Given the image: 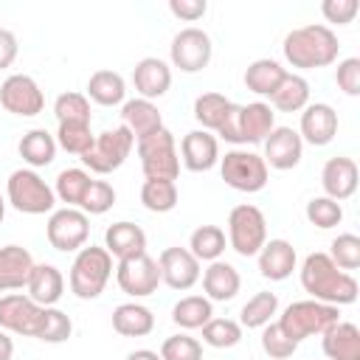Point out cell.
Wrapping results in <instances>:
<instances>
[{"mask_svg":"<svg viewBox=\"0 0 360 360\" xmlns=\"http://www.w3.org/2000/svg\"><path fill=\"white\" fill-rule=\"evenodd\" d=\"M90 101L101 104V107H115V104H124V96H127V82L121 73L115 70H96L90 79H87V93H84Z\"/></svg>","mask_w":360,"mask_h":360,"instance_id":"cell-32","label":"cell"},{"mask_svg":"<svg viewBox=\"0 0 360 360\" xmlns=\"http://www.w3.org/2000/svg\"><path fill=\"white\" fill-rule=\"evenodd\" d=\"M338 321H340V309L338 307L321 304V301H312V298H304V301L287 304L276 323H278V329L292 343H301V340H307L312 335H323Z\"/></svg>","mask_w":360,"mask_h":360,"instance_id":"cell-4","label":"cell"},{"mask_svg":"<svg viewBox=\"0 0 360 360\" xmlns=\"http://www.w3.org/2000/svg\"><path fill=\"white\" fill-rule=\"evenodd\" d=\"M264 242H267V219H264L262 208H256L250 202L233 205L228 214V245L239 256L250 259L262 250Z\"/></svg>","mask_w":360,"mask_h":360,"instance_id":"cell-8","label":"cell"},{"mask_svg":"<svg viewBox=\"0 0 360 360\" xmlns=\"http://www.w3.org/2000/svg\"><path fill=\"white\" fill-rule=\"evenodd\" d=\"M264 163L267 169H295L304 158V141L292 127H273V132L264 138Z\"/></svg>","mask_w":360,"mask_h":360,"instance_id":"cell-17","label":"cell"},{"mask_svg":"<svg viewBox=\"0 0 360 360\" xmlns=\"http://www.w3.org/2000/svg\"><path fill=\"white\" fill-rule=\"evenodd\" d=\"M90 183H93V177H90L87 169H79V166L62 169L56 174V183H53V194L68 208H79L82 200H84V194H87V188H90Z\"/></svg>","mask_w":360,"mask_h":360,"instance_id":"cell-36","label":"cell"},{"mask_svg":"<svg viewBox=\"0 0 360 360\" xmlns=\"http://www.w3.org/2000/svg\"><path fill=\"white\" fill-rule=\"evenodd\" d=\"M177 200H180V191H177V183L174 180L146 177L143 186H141V202L152 214H169V211H174Z\"/></svg>","mask_w":360,"mask_h":360,"instance_id":"cell-37","label":"cell"},{"mask_svg":"<svg viewBox=\"0 0 360 360\" xmlns=\"http://www.w3.org/2000/svg\"><path fill=\"white\" fill-rule=\"evenodd\" d=\"M25 290H28L25 295L34 304H39V307H56V301L65 295V276H62V270L56 264L39 262V264H34Z\"/></svg>","mask_w":360,"mask_h":360,"instance_id":"cell-22","label":"cell"},{"mask_svg":"<svg viewBox=\"0 0 360 360\" xmlns=\"http://www.w3.org/2000/svg\"><path fill=\"white\" fill-rule=\"evenodd\" d=\"M39 318H42V307L34 304L28 295L22 292L0 295V329L3 332L34 338L39 329Z\"/></svg>","mask_w":360,"mask_h":360,"instance_id":"cell-14","label":"cell"},{"mask_svg":"<svg viewBox=\"0 0 360 360\" xmlns=\"http://www.w3.org/2000/svg\"><path fill=\"white\" fill-rule=\"evenodd\" d=\"M256 259H259V273L267 281L290 278L298 264V253H295L292 242H287V239H267L262 245V250L256 253Z\"/></svg>","mask_w":360,"mask_h":360,"instance_id":"cell-20","label":"cell"},{"mask_svg":"<svg viewBox=\"0 0 360 360\" xmlns=\"http://www.w3.org/2000/svg\"><path fill=\"white\" fill-rule=\"evenodd\" d=\"M158 267H160V281L169 290L186 292L200 281V262L191 256L188 248H166L158 256Z\"/></svg>","mask_w":360,"mask_h":360,"instance_id":"cell-15","label":"cell"},{"mask_svg":"<svg viewBox=\"0 0 360 360\" xmlns=\"http://www.w3.org/2000/svg\"><path fill=\"white\" fill-rule=\"evenodd\" d=\"M53 115H56L59 124H65V121L90 124V98L84 93H76V90L59 93L56 101H53Z\"/></svg>","mask_w":360,"mask_h":360,"instance_id":"cell-44","label":"cell"},{"mask_svg":"<svg viewBox=\"0 0 360 360\" xmlns=\"http://www.w3.org/2000/svg\"><path fill=\"white\" fill-rule=\"evenodd\" d=\"M211 318H214V304L205 295H186L172 307V321L186 332L202 329Z\"/></svg>","mask_w":360,"mask_h":360,"instance_id":"cell-35","label":"cell"},{"mask_svg":"<svg viewBox=\"0 0 360 360\" xmlns=\"http://www.w3.org/2000/svg\"><path fill=\"white\" fill-rule=\"evenodd\" d=\"M242 326L233 318H211L202 326V343L211 349H233L242 340Z\"/></svg>","mask_w":360,"mask_h":360,"instance_id":"cell-42","label":"cell"},{"mask_svg":"<svg viewBox=\"0 0 360 360\" xmlns=\"http://www.w3.org/2000/svg\"><path fill=\"white\" fill-rule=\"evenodd\" d=\"M138 143V158H141V169L143 177H155V180H177L180 174V152H177V141L174 135L163 127Z\"/></svg>","mask_w":360,"mask_h":360,"instance_id":"cell-7","label":"cell"},{"mask_svg":"<svg viewBox=\"0 0 360 360\" xmlns=\"http://www.w3.org/2000/svg\"><path fill=\"white\" fill-rule=\"evenodd\" d=\"M160 360H202V343L186 332L172 335L160 346Z\"/></svg>","mask_w":360,"mask_h":360,"instance_id":"cell-46","label":"cell"},{"mask_svg":"<svg viewBox=\"0 0 360 360\" xmlns=\"http://www.w3.org/2000/svg\"><path fill=\"white\" fill-rule=\"evenodd\" d=\"M329 259L346 273L357 270L360 267V236L357 233H338L329 245Z\"/></svg>","mask_w":360,"mask_h":360,"instance_id":"cell-45","label":"cell"},{"mask_svg":"<svg viewBox=\"0 0 360 360\" xmlns=\"http://www.w3.org/2000/svg\"><path fill=\"white\" fill-rule=\"evenodd\" d=\"M304 214H307L309 225H315V228H321V231L338 228V225H340V219H343V208H340V202H338V200H332V197H326V194L312 197V200L307 202Z\"/></svg>","mask_w":360,"mask_h":360,"instance_id":"cell-43","label":"cell"},{"mask_svg":"<svg viewBox=\"0 0 360 360\" xmlns=\"http://www.w3.org/2000/svg\"><path fill=\"white\" fill-rule=\"evenodd\" d=\"M0 104L11 115L34 118L42 112L45 96H42V87L37 84V79H31L28 73H11L0 84Z\"/></svg>","mask_w":360,"mask_h":360,"instance_id":"cell-13","label":"cell"},{"mask_svg":"<svg viewBox=\"0 0 360 360\" xmlns=\"http://www.w3.org/2000/svg\"><path fill=\"white\" fill-rule=\"evenodd\" d=\"M169 11L186 22H197L200 17H205L208 3L205 0H169Z\"/></svg>","mask_w":360,"mask_h":360,"instance_id":"cell-52","label":"cell"},{"mask_svg":"<svg viewBox=\"0 0 360 360\" xmlns=\"http://www.w3.org/2000/svg\"><path fill=\"white\" fill-rule=\"evenodd\" d=\"M17 51H20L17 37H14L8 28H3V31H0V70L11 68V62L17 59Z\"/></svg>","mask_w":360,"mask_h":360,"instance_id":"cell-53","label":"cell"},{"mask_svg":"<svg viewBox=\"0 0 360 360\" xmlns=\"http://www.w3.org/2000/svg\"><path fill=\"white\" fill-rule=\"evenodd\" d=\"M180 158L188 172H211L219 163V141L205 129H191L180 141Z\"/></svg>","mask_w":360,"mask_h":360,"instance_id":"cell-19","label":"cell"},{"mask_svg":"<svg viewBox=\"0 0 360 360\" xmlns=\"http://www.w3.org/2000/svg\"><path fill=\"white\" fill-rule=\"evenodd\" d=\"M14 357V340L8 338V332L0 329V360H11Z\"/></svg>","mask_w":360,"mask_h":360,"instance_id":"cell-54","label":"cell"},{"mask_svg":"<svg viewBox=\"0 0 360 360\" xmlns=\"http://www.w3.org/2000/svg\"><path fill=\"white\" fill-rule=\"evenodd\" d=\"M287 76V68L276 59H253L245 68V87L256 96H273L276 87L281 84V79Z\"/></svg>","mask_w":360,"mask_h":360,"instance_id":"cell-31","label":"cell"},{"mask_svg":"<svg viewBox=\"0 0 360 360\" xmlns=\"http://www.w3.org/2000/svg\"><path fill=\"white\" fill-rule=\"evenodd\" d=\"M132 146H135L132 132L118 124V127L104 129V132L96 135L93 146L82 155V163H84V169H90L96 174H110V172L124 166V160L129 158Z\"/></svg>","mask_w":360,"mask_h":360,"instance_id":"cell-9","label":"cell"},{"mask_svg":"<svg viewBox=\"0 0 360 360\" xmlns=\"http://www.w3.org/2000/svg\"><path fill=\"white\" fill-rule=\"evenodd\" d=\"M321 186H323V194L332 197V200H349L354 191H357V163L352 158H329L321 169Z\"/></svg>","mask_w":360,"mask_h":360,"instance_id":"cell-21","label":"cell"},{"mask_svg":"<svg viewBox=\"0 0 360 360\" xmlns=\"http://www.w3.org/2000/svg\"><path fill=\"white\" fill-rule=\"evenodd\" d=\"M112 205H115V188H112L107 180H93L79 208H82L87 217H98V214H107Z\"/></svg>","mask_w":360,"mask_h":360,"instance_id":"cell-47","label":"cell"},{"mask_svg":"<svg viewBox=\"0 0 360 360\" xmlns=\"http://www.w3.org/2000/svg\"><path fill=\"white\" fill-rule=\"evenodd\" d=\"M112 329L124 338H146L155 329V315L149 307L138 301H127L112 309Z\"/></svg>","mask_w":360,"mask_h":360,"instance_id":"cell-28","label":"cell"},{"mask_svg":"<svg viewBox=\"0 0 360 360\" xmlns=\"http://www.w3.org/2000/svg\"><path fill=\"white\" fill-rule=\"evenodd\" d=\"M112 256L98 245H84L76 250V259L70 264V292L82 301H93L104 292L110 276H112Z\"/></svg>","mask_w":360,"mask_h":360,"instance_id":"cell-3","label":"cell"},{"mask_svg":"<svg viewBox=\"0 0 360 360\" xmlns=\"http://www.w3.org/2000/svg\"><path fill=\"white\" fill-rule=\"evenodd\" d=\"M3 217H6V200H3V194H0V222H3Z\"/></svg>","mask_w":360,"mask_h":360,"instance_id":"cell-56","label":"cell"},{"mask_svg":"<svg viewBox=\"0 0 360 360\" xmlns=\"http://www.w3.org/2000/svg\"><path fill=\"white\" fill-rule=\"evenodd\" d=\"M239 112H242V104H231V110L225 112V118H222V124H219V129H217V135H219L222 141L233 143V146L245 143V141H242V124H239Z\"/></svg>","mask_w":360,"mask_h":360,"instance_id":"cell-51","label":"cell"},{"mask_svg":"<svg viewBox=\"0 0 360 360\" xmlns=\"http://www.w3.org/2000/svg\"><path fill=\"white\" fill-rule=\"evenodd\" d=\"M284 59L298 70H315L326 68L338 59L340 42L338 34L323 22H309L301 28H292L281 42Z\"/></svg>","mask_w":360,"mask_h":360,"instance_id":"cell-2","label":"cell"},{"mask_svg":"<svg viewBox=\"0 0 360 360\" xmlns=\"http://www.w3.org/2000/svg\"><path fill=\"white\" fill-rule=\"evenodd\" d=\"M301 287L304 292H309L312 301L321 304H332V307H343V304H354L357 301V278L346 270H340L329 253H309L301 262Z\"/></svg>","mask_w":360,"mask_h":360,"instance_id":"cell-1","label":"cell"},{"mask_svg":"<svg viewBox=\"0 0 360 360\" xmlns=\"http://www.w3.org/2000/svg\"><path fill=\"white\" fill-rule=\"evenodd\" d=\"M360 11V3L357 0H323L321 3V14L326 22H335V25H349Z\"/></svg>","mask_w":360,"mask_h":360,"instance_id":"cell-49","label":"cell"},{"mask_svg":"<svg viewBox=\"0 0 360 360\" xmlns=\"http://www.w3.org/2000/svg\"><path fill=\"white\" fill-rule=\"evenodd\" d=\"M262 349H264V354H267L270 360H287V357L295 354L298 343H292V340L278 329V323L270 321L267 326H262Z\"/></svg>","mask_w":360,"mask_h":360,"instance_id":"cell-48","label":"cell"},{"mask_svg":"<svg viewBox=\"0 0 360 360\" xmlns=\"http://www.w3.org/2000/svg\"><path fill=\"white\" fill-rule=\"evenodd\" d=\"M45 236L53 250L73 253L90 239V217L82 208H53L45 225Z\"/></svg>","mask_w":360,"mask_h":360,"instance_id":"cell-10","label":"cell"},{"mask_svg":"<svg viewBox=\"0 0 360 360\" xmlns=\"http://www.w3.org/2000/svg\"><path fill=\"white\" fill-rule=\"evenodd\" d=\"M121 127H127L132 132L135 141L163 129V115L158 110L155 101H146V98H129L121 104Z\"/></svg>","mask_w":360,"mask_h":360,"instance_id":"cell-25","label":"cell"},{"mask_svg":"<svg viewBox=\"0 0 360 360\" xmlns=\"http://www.w3.org/2000/svg\"><path fill=\"white\" fill-rule=\"evenodd\" d=\"M335 82H338V87L346 96H360V59L357 56H349V59L338 62Z\"/></svg>","mask_w":360,"mask_h":360,"instance_id":"cell-50","label":"cell"},{"mask_svg":"<svg viewBox=\"0 0 360 360\" xmlns=\"http://www.w3.org/2000/svg\"><path fill=\"white\" fill-rule=\"evenodd\" d=\"M239 124H242V141L245 143H264V138L276 127V112L267 101H250L242 107Z\"/></svg>","mask_w":360,"mask_h":360,"instance_id":"cell-29","label":"cell"},{"mask_svg":"<svg viewBox=\"0 0 360 360\" xmlns=\"http://www.w3.org/2000/svg\"><path fill=\"white\" fill-rule=\"evenodd\" d=\"M228 248V236L219 225H200L188 236V250L197 262H217Z\"/></svg>","mask_w":360,"mask_h":360,"instance_id":"cell-34","label":"cell"},{"mask_svg":"<svg viewBox=\"0 0 360 360\" xmlns=\"http://www.w3.org/2000/svg\"><path fill=\"white\" fill-rule=\"evenodd\" d=\"M0 31H3V25H0Z\"/></svg>","mask_w":360,"mask_h":360,"instance_id":"cell-57","label":"cell"},{"mask_svg":"<svg viewBox=\"0 0 360 360\" xmlns=\"http://www.w3.org/2000/svg\"><path fill=\"white\" fill-rule=\"evenodd\" d=\"M239 287H242V276L231 262L217 259V262H208V267L202 270V290H205V298L211 304L236 298Z\"/></svg>","mask_w":360,"mask_h":360,"instance_id":"cell-26","label":"cell"},{"mask_svg":"<svg viewBox=\"0 0 360 360\" xmlns=\"http://www.w3.org/2000/svg\"><path fill=\"white\" fill-rule=\"evenodd\" d=\"M73 335V321L56 309V307H42V318H39V329H37V340L42 343H65Z\"/></svg>","mask_w":360,"mask_h":360,"instance_id":"cell-41","label":"cell"},{"mask_svg":"<svg viewBox=\"0 0 360 360\" xmlns=\"http://www.w3.org/2000/svg\"><path fill=\"white\" fill-rule=\"evenodd\" d=\"M53 138H56V146H59V149H65V152H70V155H79V158H82V155L93 146V141H96L90 124H82V121H65V124H59Z\"/></svg>","mask_w":360,"mask_h":360,"instance_id":"cell-40","label":"cell"},{"mask_svg":"<svg viewBox=\"0 0 360 360\" xmlns=\"http://www.w3.org/2000/svg\"><path fill=\"white\" fill-rule=\"evenodd\" d=\"M127 360H160V354L152 352V349H135V352L127 354Z\"/></svg>","mask_w":360,"mask_h":360,"instance_id":"cell-55","label":"cell"},{"mask_svg":"<svg viewBox=\"0 0 360 360\" xmlns=\"http://www.w3.org/2000/svg\"><path fill=\"white\" fill-rule=\"evenodd\" d=\"M56 138L48 132V129H28L20 143H17V152L20 158L28 163V169H42V166H51L53 158H56Z\"/></svg>","mask_w":360,"mask_h":360,"instance_id":"cell-30","label":"cell"},{"mask_svg":"<svg viewBox=\"0 0 360 360\" xmlns=\"http://www.w3.org/2000/svg\"><path fill=\"white\" fill-rule=\"evenodd\" d=\"M104 250L118 262L129 259V256H138V253H146V233L135 222H127V219L112 222L104 231Z\"/></svg>","mask_w":360,"mask_h":360,"instance_id":"cell-24","label":"cell"},{"mask_svg":"<svg viewBox=\"0 0 360 360\" xmlns=\"http://www.w3.org/2000/svg\"><path fill=\"white\" fill-rule=\"evenodd\" d=\"M301 135L304 143H312V146H326L335 141L338 135V112L332 104L326 101H312L301 110V124L295 129Z\"/></svg>","mask_w":360,"mask_h":360,"instance_id":"cell-16","label":"cell"},{"mask_svg":"<svg viewBox=\"0 0 360 360\" xmlns=\"http://www.w3.org/2000/svg\"><path fill=\"white\" fill-rule=\"evenodd\" d=\"M321 349L329 360H360V329L352 321H338L321 335Z\"/></svg>","mask_w":360,"mask_h":360,"instance_id":"cell-27","label":"cell"},{"mask_svg":"<svg viewBox=\"0 0 360 360\" xmlns=\"http://www.w3.org/2000/svg\"><path fill=\"white\" fill-rule=\"evenodd\" d=\"M115 281L129 298H146V295L158 292V287L163 284L158 259H152L149 253H138V256L121 259L115 264Z\"/></svg>","mask_w":360,"mask_h":360,"instance_id":"cell-12","label":"cell"},{"mask_svg":"<svg viewBox=\"0 0 360 360\" xmlns=\"http://www.w3.org/2000/svg\"><path fill=\"white\" fill-rule=\"evenodd\" d=\"M132 84H135L138 98L155 101V98L166 96L172 87V65L158 56H143L132 68Z\"/></svg>","mask_w":360,"mask_h":360,"instance_id":"cell-18","label":"cell"},{"mask_svg":"<svg viewBox=\"0 0 360 360\" xmlns=\"http://www.w3.org/2000/svg\"><path fill=\"white\" fill-rule=\"evenodd\" d=\"M231 98H225L222 93H202L194 98V118L205 132H217L225 112L231 110Z\"/></svg>","mask_w":360,"mask_h":360,"instance_id":"cell-39","label":"cell"},{"mask_svg":"<svg viewBox=\"0 0 360 360\" xmlns=\"http://www.w3.org/2000/svg\"><path fill=\"white\" fill-rule=\"evenodd\" d=\"M34 256L22 245H3L0 248V292L22 290L34 270Z\"/></svg>","mask_w":360,"mask_h":360,"instance_id":"cell-23","label":"cell"},{"mask_svg":"<svg viewBox=\"0 0 360 360\" xmlns=\"http://www.w3.org/2000/svg\"><path fill=\"white\" fill-rule=\"evenodd\" d=\"M219 174L225 180V186L242 191V194H256L267 186V163L262 155L250 152V149H228L222 158H219Z\"/></svg>","mask_w":360,"mask_h":360,"instance_id":"cell-6","label":"cell"},{"mask_svg":"<svg viewBox=\"0 0 360 360\" xmlns=\"http://www.w3.org/2000/svg\"><path fill=\"white\" fill-rule=\"evenodd\" d=\"M6 200L20 211V214H51L56 205L53 186H48L37 169H14L6 180Z\"/></svg>","mask_w":360,"mask_h":360,"instance_id":"cell-5","label":"cell"},{"mask_svg":"<svg viewBox=\"0 0 360 360\" xmlns=\"http://www.w3.org/2000/svg\"><path fill=\"white\" fill-rule=\"evenodd\" d=\"M307 104H309V82L301 73L287 70V76L270 96V107L278 112H301Z\"/></svg>","mask_w":360,"mask_h":360,"instance_id":"cell-33","label":"cell"},{"mask_svg":"<svg viewBox=\"0 0 360 360\" xmlns=\"http://www.w3.org/2000/svg\"><path fill=\"white\" fill-rule=\"evenodd\" d=\"M211 56H214V42H211L208 31H202L197 25L177 31L169 45L172 68L183 70V73H200L202 68H208Z\"/></svg>","mask_w":360,"mask_h":360,"instance_id":"cell-11","label":"cell"},{"mask_svg":"<svg viewBox=\"0 0 360 360\" xmlns=\"http://www.w3.org/2000/svg\"><path fill=\"white\" fill-rule=\"evenodd\" d=\"M278 312V295L270 290H259L256 295L248 298V304L239 312V326L242 329H262L273 321V315Z\"/></svg>","mask_w":360,"mask_h":360,"instance_id":"cell-38","label":"cell"}]
</instances>
